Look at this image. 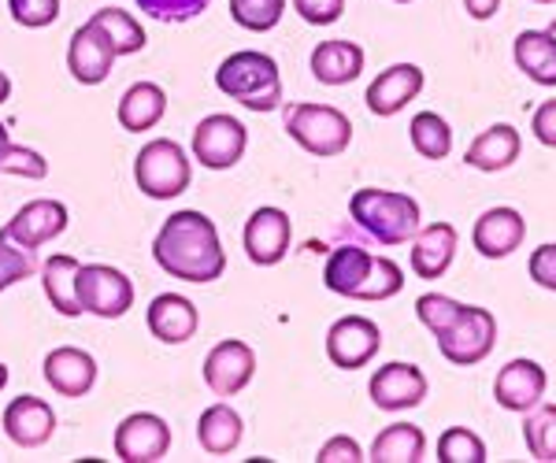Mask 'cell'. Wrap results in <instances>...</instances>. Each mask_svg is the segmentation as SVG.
Here are the masks:
<instances>
[{
    "label": "cell",
    "mask_w": 556,
    "mask_h": 463,
    "mask_svg": "<svg viewBox=\"0 0 556 463\" xmlns=\"http://www.w3.org/2000/svg\"><path fill=\"white\" fill-rule=\"evenodd\" d=\"M215 86L249 112H275L282 104V75L267 52H235L215 70Z\"/></svg>",
    "instance_id": "3957f363"
},
{
    "label": "cell",
    "mask_w": 556,
    "mask_h": 463,
    "mask_svg": "<svg viewBox=\"0 0 556 463\" xmlns=\"http://www.w3.org/2000/svg\"><path fill=\"white\" fill-rule=\"evenodd\" d=\"M464 311L460 300H453V297H445V293H424V297L416 300V316H419V323L427 326L430 334H442L445 326L453 323L456 316Z\"/></svg>",
    "instance_id": "8d00e7d4"
},
{
    "label": "cell",
    "mask_w": 556,
    "mask_h": 463,
    "mask_svg": "<svg viewBox=\"0 0 556 463\" xmlns=\"http://www.w3.org/2000/svg\"><path fill=\"white\" fill-rule=\"evenodd\" d=\"M379 349H382V331L364 316H345L327 331V356L342 371L367 368L379 356Z\"/></svg>",
    "instance_id": "30bf717a"
},
{
    "label": "cell",
    "mask_w": 556,
    "mask_h": 463,
    "mask_svg": "<svg viewBox=\"0 0 556 463\" xmlns=\"http://www.w3.org/2000/svg\"><path fill=\"white\" fill-rule=\"evenodd\" d=\"M93 20L104 26L115 56H134V52L146 49V30H141V23L123 12V8H101Z\"/></svg>",
    "instance_id": "d6a6232c"
},
{
    "label": "cell",
    "mask_w": 556,
    "mask_h": 463,
    "mask_svg": "<svg viewBox=\"0 0 556 463\" xmlns=\"http://www.w3.org/2000/svg\"><path fill=\"white\" fill-rule=\"evenodd\" d=\"M78 263L75 256H49L41 267V286H45V297H49V305L60 311V316L67 319H78L83 316V308H78V293H75V279H78Z\"/></svg>",
    "instance_id": "f1b7e54d"
},
{
    "label": "cell",
    "mask_w": 556,
    "mask_h": 463,
    "mask_svg": "<svg viewBox=\"0 0 556 463\" xmlns=\"http://www.w3.org/2000/svg\"><path fill=\"white\" fill-rule=\"evenodd\" d=\"M497 345V319L490 308L464 305L460 316L438 334V352L453 363V368H475L493 352Z\"/></svg>",
    "instance_id": "52a82bcc"
},
{
    "label": "cell",
    "mask_w": 556,
    "mask_h": 463,
    "mask_svg": "<svg viewBox=\"0 0 556 463\" xmlns=\"http://www.w3.org/2000/svg\"><path fill=\"white\" fill-rule=\"evenodd\" d=\"M549 375H545L542 363L534 360H508L505 368L493 378V400H497L505 412H531L534 404H542Z\"/></svg>",
    "instance_id": "ac0fdd59"
},
{
    "label": "cell",
    "mask_w": 556,
    "mask_h": 463,
    "mask_svg": "<svg viewBox=\"0 0 556 463\" xmlns=\"http://www.w3.org/2000/svg\"><path fill=\"white\" fill-rule=\"evenodd\" d=\"M172 449V426L152 412H134L115 430V456L123 463H160Z\"/></svg>",
    "instance_id": "8fae6325"
},
{
    "label": "cell",
    "mask_w": 556,
    "mask_h": 463,
    "mask_svg": "<svg viewBox=\"0 0 556 463\" xmlns=\"http://www.w3.org/2000/svg\"><path fill=\"white\" fill-rule=\"evenodd\" d=\"M256 375V352L238 337H227L204 356V386L215 397H235Z\"/></svg>",
    "instance_id": "7c38bea8"
},
{
    "label": "cell",
    "mask_w": 556,
    "mask_h": 463,
    "mask_svg": "<svg viewBox=\"0 0 556 463\" xmlns=\"http://www.w3.org/2000/svg\"><path fill=\"white\" fill-rule=\"evenodd\" d=\"M112 64H115V49H112V41H108L104 26L97 20H86L71 34V44H67L71 78L83 86H97L112 75Z\"/></svg>",
    "instance_id": "5bb4252c"
},
{
    "label": "cell",
    "mask_w": 556,
    "mask_h": 463,
    "mask_svg": "<svg viewBox=\"0 0 556 463\" xmlns=\"http://www.w3.org/2000/svg\"><path fill=\"white\" fill-rule=\"evenodd\" d=\"M23 175V178H41L49 175V164H45L41 153H34V149L26 145H15V141H4L0 145V175Z\"/></svg>",
    "instance_id": "74e56055"
},
{
    "label": "cell",
    "mask_w": 556,
    "mask_h": 463,
    "mask_svg": "<svg viewBox=\"0 0 556 463\" xmlns=\"http://www.w3.org/2000/svg\"><path fill=\"white\" fill-rule=\"evenodd\" d=\"M241 434H245V423L230 404H212L201 412V423H197V441L208 456H230V452L241 445Z\"/></svg>",
    "instance_id": "4316f807"
},
{
    "label": "cell",
    "mask_w": 556,
    "mask_h": 463,
    "mask_svg": "<svg viewBox=\"0 0 556 463\" xmlns=\"http://www.w3.org/2000/svg\"><path fill=\"white\" fill-rule=\"evenodd\" d=\"M438 460L442 463H486V441L479 438L468 426H450V430L438 438Z\"/></svg>",
    "instance_id": "836d02e7"
},
{
    "label": "cell",
    "mask_w": 556,
    "mask_h": 463,
    "mask_svg": "<svg viewBox=\"0 0 556 463\" xmlns=\"http://www.w3.org/2000/svg\"><path fill=\"white\" fill-rule=\"evenodd\" d=\"M527 237V219L516 208H490L475 219L471 245L479 248V256L486 260H505L513 256Z\"/></svg>",
    "instance_id": "d6986e66"
},
{
    "label": "cell",
    "mask_w": 556,
    "mask_h": 463,
    "mask_svg": "<svg viewBox=\"0 0 556 463\" xmlns=\"http://www.w3.org/2000/svg\"><path fill=\"white\" fill-rule=\"evenodd\" d=\"M134 4L156 23H186V20H197L212 0H134Z\"/></svg>",
    "instance_id": "f35d334b"
},
{
    "label": "cell",
    "mask_w": 556,
    "mask_h": 463,
    "mask_svg": "<svg viewBox=\"0 0 556 463\" xmlns=\"http://www.w3.org/2000/svg\"><path fill=\"white\" fill-rule=\"evenodd\" d=\"M34 271H38V263H34L30 248L15 245L12 237L0 234V293L8 286H15V282L30 279Z\"/></svg>",
    "instance_id": "d590c367"
},
{
    "label": "cell",
    "mask_w": 556,
    "mask_h": 463,
    "mask_svg": "<svg viewBox=\"0 0 556 463\" xmlns=\"http://www.w3.org/2000/svg\"><path fill=\"white\" fill-rule=\"evenodd\" d=\"M545 34H549V38H553V41H556V20H553V23H549V26H545Z\"/></svg>",
    "instance_id": "681fc988"
},
{
    "label": "cell",
    "mask_w": 556,
    "mask_h": 463,
    "mask_svg": "<svg viewBox=\"0 0 556 463\" xmlns=\"http://www.w3.org/2000/svg\"><path fill=\"white\" fill-rule=\"evenodd\" d=\"M167 93L156 82H134L127 93L119 97V123L127 133H146L164 119Z\"/></svg>",
    "instance_id": "484cf974"
},
{
    "label": "cell",
    "mask_w": 556,
    "mask_h": 463,
    "mask_svg": "<svg viewBox=\"0 0 556 463\" xmlns=\"http://www.w3.org/2000/svg\"><path fill=\"white\" fill-rule=\"evenodd\" d=\"M286 0H230V20L253 34H267L282 23Z\"/></svg>",
    "instance_id": "e575fe53"
},
{
    "label": "cell",
    "mask_w": 556,
    "mask_h": 463,
    "mask_svg": "<svg viewBox=\"0 0 556 463\" xmlns=\"http://www.w3.org/2000/svg\"><path fill=\"white\" fill-rule=\"evenodd\" d=\"M513 60L534 86H556V41L545 30L519 34L513 41Z\"/></svg>",
    "instance_id": "83f0119b"
},
{
    "label": "cell",
    "mask_w": 556,
    "mask_h": 463,
    "mask_svg": "<svg viewBox=\"0 0 556 463\" xmlns=\"http://www.w3.org/2000/svg\"><path fill=\"white\" fill-rule=\"evenodd\" d=\"M527 274H531L534 286L556 293V242L534 248L531 260H527Z\"/></svg>",
    "instance_id": "60d3db41"
},
{
    "label": "cell",
    "mask_w": 556,
    "mask_h": 463,
    "mask_svg": "<svg viewBox=\"0 0 556 463\" xmlns=\"http://www.w3.org/2000/svg\"><path fill=\"white\" fill-rule=\"evenodd\" d=\"M456 245H460V234H456L453 222H430V227L416 230V237H412V271H416V279H442L456 260Z\"/></svg>",
    "instance_id": "ffe728a7"
},
{
    "label": "cell",
    "mask_w": 556,
    "mask_h": 463,
    "mask_svg": "<svg viewBox=\"0 0 556 463\" xmlns=\"http://www.w3.org/2000/svg\"><path fill=\"white\" fill-rule=\"evenodd\" d=\"M349 216L379 245H405L419 230V204L408 193L356 190L349 201Z\"/></svg>",
    "instance_id": "277c9868"
},
{
    "label": "cell",
    "mask_w": 556,
    "mask_h": 463,
    "mask_svg": "<svg viewBox=\"0 0 556 463\" xmlns=\"http://www.w3.org/2000/svg\"><path fill=\"white\" fill-rule=\"evenodd\" d=\"M364 449L356 445L353 438H345V434H338V438H330L327 445L319 449L316 463H364Z\"/></svg>",
    "instance_id": "7bdbcfd3"
},
{
    "label": "cell",
    "mask_w": 556,
    "mask_h": 463,
    "mask_svg": "<svg viewBox=\"0 0 556 463\" xmlns=\"http://www.w3.org/2000/svg\"><path fill=\"white\" fill-rule=\"evenodd\" d=\"M4 141H12V138H8V127L0 123V145H4Z\"/></svg>",
    "instance_id": "c3c4849f"
},
{
    "label": "cell",
    "mask_w": 556,
    "mask_h": 463,
    "mask_svg": "<svg viewBox=\"0 0 556 463\" xmlns=\"http://www.w3.org/2000/svg\"><path fill=\"white\" fill-rule=\"evenodd\" d=\"M75 293H78L83 316L89 311V316H97V319H119V316H127L134 305V282L108 263L78 267Z\"/></svg>",
    "instance_id": "ba28073f"
},
{
    "label": "cell",
    "mask_w": 556,
    "mask_h": 463,
    "mask_svg": "<svg viewBox=\"0 0 556 463\" xmlns=\"http://www.w3.org/2000/svg\"><path fill=\"white\" fill-rule=\"evenodd\" d=\"M67 204H60V201H30V204H23L20 211H15L12 219H8V227H0V234L4 237H12L15 245H23V248H41V245H49L52 237H60L67 230Z\"/></svg>",
    "instance_id": "e0dca14e"
},
{
    "label": "cell",
    "mask_w": 556,
    "mask_h": 463,
    "mask_svg": "<svg viewBox=\"0 0 556 463\" xmlns=\"http://www.w3.org/2000/svg\"><path fill=\"white\" fill-rule=\"evenodd\" d=\"M4 386H8V368L0 363V389H4Z\"/></svg>",
    "instance_id": "7dc6e473"
},
{
    "label": "cell",
    "mask_w": 556,
    "mask_h": 463,
    "mask_svg": "<svg viewBox=\"0 0 556 463\" xmlns=\"http://www.w3.org/2000/svg\"><path fill=\"white\" fill-rule=\"evenodd\" d=\"M308 67L323 86H349V82H356L364 70V49L356 41H342V38L319 41L316 49H312Z\"/></svg>",
    "instance_id": "d4e9b609"
},
{
    "label": "cell",
    "mask_w": 556,
    "mask_h": 463,
    "mask_svg": "<svg viewBox=\"0 0 556 463\" xmlns=\"http://www.w3.org/2000/svg\"><path fill=\"white\" fill-rule=\"evenodd\" d=\"M523 445L534 460L556 463V404H534L523 412Z\"/></svg>",
    "instance_id": "1f68e13d"
},
{
    "label": "cell",
    "mask_w": 556,
    "mask_h": 463,
    "mask_svg": "<svg viewBox=\"0 0 556 463\" xmlns=\"http://www.w3.org/2000/svg\"><path fill=\"white\" fill-rule=\"evenodd\" d=\"M8 12L20 26L41 30V26H52L60 20V0H8Z\"/></svg>",
    "instance_id": "ab89813d"
},
{
    "label": "cell",
    "mask_w": 556,
    "mask_h": 463,
    "mask_svg": "<svg viewBox=\"0 0 556 463\" xmlns=\"http://www.w3.org/2000/svg\"><path fill=\"white\" fill-rule=\"evenodd\" d=\"M152 260L164 274H172L178 282H215L227 271V253H223L219 230L204 211H175L164 219V227L156 230L152 242Z\"/></svg>",
    "instance_id": "6da1fadb"
},
{
    "label": "cell",
    "mask_w": 556,
    "mask_h": 463,
    "mask_svg": "<svg viewBox=\"0 0 556 463\" xmlns=\"http://www.w3.org/2000/svg\"><path fill=\"white\" fill-rule=\"evenodd\" d=\"M45 382L56 389L60 397H86L97 386V360L86 349H52L45 356Z\"/></svg>",
    "instance_id": "7402d4cb"
},
{
    "label": "cell",
    "mask_w": 556,
    "mask_h": 463,
    "mask_svg": "<svg viewBox=\"0 0 556 463\" xmlns=\"http://www.w3.org/2000/svg\"><path fill=\"white\" fill-rule=\"evenodd\" d=\"M8 97H12V82H8V75L0 70V104H8Z\"/></svg>",
    "instance_id": "bcb514c9"
},
{
    "label": "cell",
    "mask_w": 556,
    "mask_h": 463,
    "mask_svg": "<svg viewBox=\"0 0 556 463\" xmlns=\"http://www.w3.org/2000/svg\"><path fill=\"white\" fill-rule=\"evenodd\" d=\"M293 12L308 26H330L342 20L345 0H293Z\"/></svg>",
    "instance_id": "b9f144b4"
},
{
    "label": "cell",
    "mask_w": 556,
    "mask_h": 463,
    "mask_svg": "<svg viewBox=\"0 0 556 463\" xmlns=\"http://www.w3.org/2000/svg\"><path fill=\"white\" fill-rule=\"evenodd\" d=\"M367 394H371V404L382 408V412H408V408H419L427 400V375L416 363H386L367 382Z\"/></svg>",
    "instance_id": "4fadbf2b"
},
{
    "label": "cell",
    "mask_w": 556,
    "mask_h": 463,
    "mask_svg": "<svg viewBox=\"0 0 556 463\" xmlns=\"http://www.w3.org/2000/svg\"><path fill=\"white\" fill-rule=\"evenodd\" d=\"M190 156L178 141L156 138L134 159V182L152 201H172L182 190H190Z\"/></svg>",
    "instance_id": "8992f818"
},
{
    "label": "cell",
    "mask_w": 556,
    "mask_h": 463,
    "mask_svg": "<svg viewBox=\"0 0 556 463\" xmlns=\"http://www.w3.org/2000/svg\"><path fill=\"white\" fill-rule=\"evenodd\" d=\"M464 12H468L475 23H486L501 12V0H464Z\"/></svg>",
    "instance_id": "f6af8a7d"
},
{
    "label": "cell",
    "mask_w": 556,
    "mask_h": 463,
    "mask_svg": "<svg viewBox=\"0 0 556 463\" xmlns=\"http://www.w3.org/2000/svg\"><path fill=\"white\" fill-rule=\"evenodd\" d=\"M56 430V412L38 397H15L4 412V434L20 449H41Z\"/></svg>",
    "instance_id": "cb8c5ba5"
},
{
    "label": "cell",
    "mask_w": 556,
    "mask_h": 463,
    "mask_svg": "<svg viewBox=\"0 0 556 463\" xmlns=\"http://www.w3.org/2000/svg\"><path fill=\"white\" fill-rule=\"evenodd\" d=\"M519 153H523V138L513 123H493L479 133V138L468 145L464 153V164L475 167L482 175H497V171H508L516 164Z\"/></svg>",
    "instance_id": "44dd1931"
},
{
    "label": "cell",
    "mask_w": 556,
    "mask_h": 463,
    "mask_svg": "<svg viewBox=\"0 0 556 463\" xmlns=\"http://www.w3.org/2000/svg\"><path fill=\"white\" fill-rule=\"evenodd\" d=\"M427 456V434L416 423H393L371 441V463H419Z\"/></svg>",
    "instance_id": "f546056e"
},
{
    "label": "cell",
    "mask_w": 556,
    "mask_h": 463,
    "mask_svg": "<svg viewBox=\"0 0 556 463\" xmlns=\"http://www.w3.org/2000/svg\"><path fill=\"white\" fill-rule=\"evenodd\" d=\"M146 323H149V331H152L156 342L182 345V342H190V337L197 334L201 316H197L193 300H186L182 293H160V297H152Z\"/></svg>",
    "instance_id": "603a6c76"
},
{
    "label": "cell",
    "mask_w": 556,
    "mask_h": 463,
    "mask_svg": "<svg viewBox=\"0 0 556 463\" xmlns=\"http://www.w3.org/2000/svg\"><path fill=\"white\" fill-rule=\"evenodd\" d=\"M323 286L349 300H390L405 290V274L386 256H371L361 245H342L327 256Z\"/></svg>",
    "instance_id": "7a4b0ae2"
},
{
    "label": "cell",
    "mask_w": 556,
    "mask_h": 463,
    "mask_svg": "<svg viewBox=\"0 0 556 463\" xmlns=\"http://www.w3.org/2000/svg\"><path fill=\"white\" fill-rule=\"evenodd\" d=\"M245 145L249 130L235 115H208L193 130V159L208 167V171H230L245 156Z\"/></svg>",
    "instance_id": "9c48e42d"
},
{
    "label": "cell",
    "mask_w": 556,
    "mask_h": 463,
    "mask_svg": "<svg viewBox=\"0 0 556 463\" xmlns=\"http://www.w3.org/2000/svg\"><path fill=\"white\" fill-rule=\"evenodd\" d=\"M393 4H412V0H393Z\"/></svg>",
    "instance_id": "816d5d0a"
},
{
    "label": "cell",
    "mask_w": 556,
    "mask_h": 463,
    "mask_svg": "<svg viewBox=\"0 0 556 463\" xmlns=\"http://www.w3.org/2000/svg\"><path fill=\"white\" fill-rule=\"evenodd\" d=\"M531 130H534V138L542 141L545 149H556V101L538 104V112L531 119Z\"/></svg>",
    "instance_id": "ee69618b"
},
{
    "label": "cell",
    "mask_w": 556,
    "mask_h": 463,
    "mask_svg": "<svg viewBox=\"0 0 556 463\" xmlns=\"http://www.w3.org/2000/svg\"><path fill=\"white\" fill-rule=\"evenodd\" d=\"M290 237H293V227L282 208H256L253 216H249L245 230H241L245 256L256 267L282 263L286 253H290Z\"/></svg>",
    "instance_id": "9a60e30c"
},
{
    "label": "cell",
    "mask_w": 556,
    "mask_h": 463,
    "mask_svg": "<svg viewBox=\"0 0 556 463\" xmlns=\"http://www.w3.org/2000/svg\"><path fill=\"white\" fill-rule=\"evenodd\" d=\"M408 138L424 159H445L453 153V127L438 112H419L408 127Z\"/></svg>",
    "instance_id": "4dcf8cb0"
},
{
    "label": "cell",
    "mask_w": 556,
    "mask_h": 463,
    "mask_svg": "<svg viewBox=\"0 0 556 463\" xmlns=\"http://www.w3.org/2000/svg\"><path fill=\"white\" fill-rule=\"evenodd\" d=\"M286 133L304 149V153L330 159L342 156L353 141V123L345 112L330 104H290L286 108Z\"/></svg>",
    "instance_id": "5b68a950"
},
{
    "label": "cell",
    "mask_w": 556,
    "mask_h": 463,
    "mask_svg": "<svg viewBox=\"0 0 556 463\" xmlns=\"http://www.w3.org/2000/svg\"><path fill=\"white\" fill-rule=\"evenodd\" d=\"M424 86H427V75L416 64H393V67H386L382 75H375V82L367 86V93H364V104L371 115L390 119V115L405 112L408 104L424 93Z\"/></svg>",
    "instance_id": "2e32d148"
},
{
    "label": "cell",
    "mask_w": 556,
    "mask_h": 463,
    "mask_svg": "<svg viewBox=\"0 0 556 463\" xmlns=\"http://www.w3.org/2000/svg\"><path fill=\"white\" fill-rule=\"evenodd\" d=\"M531 4H556V0H531Z\"/></svg>",
    "instance_id": "f907efd6"
}]
</instances>
